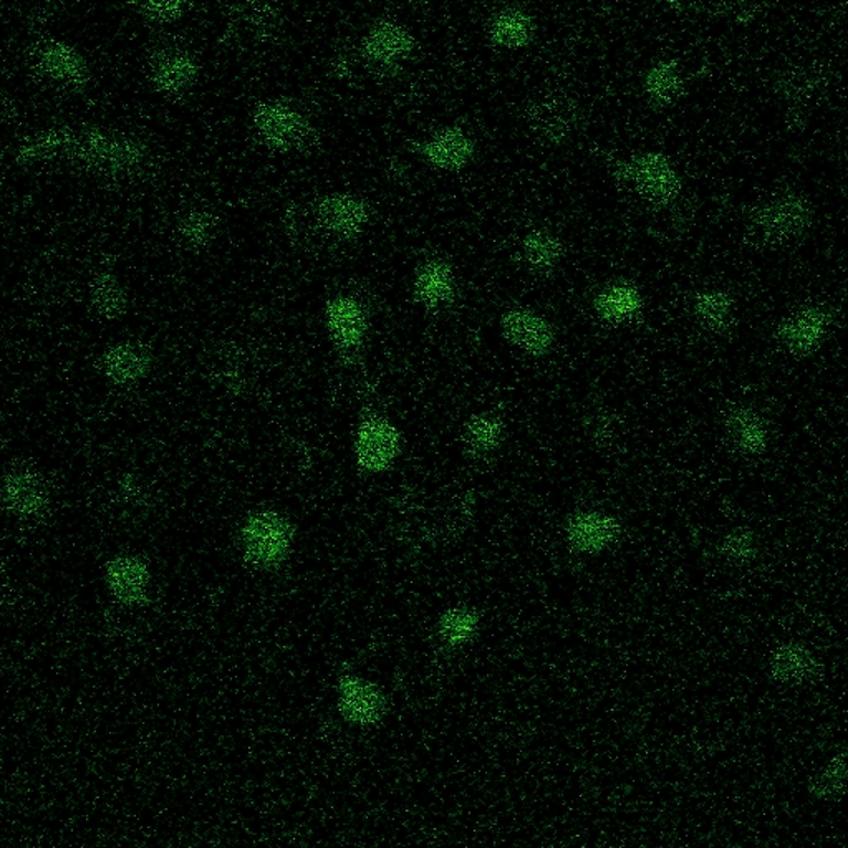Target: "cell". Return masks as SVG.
Instances as JSON below:
<instances>
[{
	"label": "cell",
	"instance_id": "18",
	"mask_svg": "<svg viewBox=\"0 0 848 848\" xmlns=\"http://www.w3.org/2000/svg\"><path fill=\"white\" fill-rule=\"evenodd\" d=\"M103 371L118 384H131L148 374L151 354L142 344L118 343L108 348L102 358Z\"/></svg>",
	"mask_w": 848,
	"mask_h": 848
},
{
	"label": "cell",
	"instance_id": "29",
	"mask_svg": "<svg viewBox=\"0 0 848 848\" xmlns=\"http://www.w3.org/2000/svg\"><path fill=\"white\" fill-rule=\"evenodd\" d=\"M692 311L702 327L721 330L732 317V298L722 290H702L692 300Z\"/></svg>",
	"mask_w": 848,
	"mask_h": 848
},
{
	"label": "cell",
	"instance_id": "31",
	"mask_svg": "<svg viewBox=\"0 0 848 848\" xmlns=\"http://www.w3.org/2000/svg\"><path fill=\"white\" fill-rule=\"evenodd\" d=\"M774 672L777 678L797 681L805 679L814 672L815 661L810 653L801 646L788 645L778 649L774 658Z\"/></svg>",
	"mask_w": 848,
	"mask_h": 848
},
{
	"label": "cell",
	"instance_id": "23",
	"mask_svg": "<svg viewBox=\"0 0 848 848\" xmlns=\"http://www.w3.org/2000/svg\"><path fill=\"white\" fill-rule=\"evenodd\" d=\"M536 23L523 10L506 9L492 17L489 35L494 43L507 49H520L532 40Z\"/></svg>",
	"mask_w": 848,
	"mask_h": 848
},
{
	"label": "cell",
	"instance_id": "5",
	"mask_svg": "<svg viewBox=\"0 0 848 848\" xmlns=\"http://www.w3.org/2000/svg\"><path fill=\"white\" fill-rule=\"evenodd\" d=\"M354 453L363 469L381 473L390 467L400 453V433L390 421L370 417L358 427Z\"/></svg>",
	"mask_w": 848,
	"mask_h": 848
},
{
	"label": "cell",
	"instance_id": "11",
	"mask_svg": "<svg viewBox=\"0 0 848 848\" xmlns=\"http://www.w3.org/2000/svg\"><path fill=\"white\" fill-rule=\"evenodd\" d=\"M106 583L116 600L126 605H139L148 598L151 576L138 556L119 555L106 566Z\"/></svg>",
	"mask_w": 848,
	"mask_h": 848
},
{
	"label": "cell",
	"instance_id": "30",
	"mask_svg": "<svg viewBox=\"0 0 848 848\" xmlns=\"http://www.w3.org/2000/svg\"><path fill=\"white\" fill-rule=\"evenodd\" d=\"M504 436V426L497 417L489 414L474 416L464 427V441L473 453L486 454L499 446Z\"/></svg>",
	"mask_w": 848,
	"mask_h": 848
},
{
	"label": "cell",
	"instance_id": "19",
	"mask_svg": "<svg viewBox=\"0 0 848 848\" xmlns=\"http://www.w3.org/2000/svg\"><path fill=\"white\" fill-rule=\"evenodd\" d=\"M40 68L56 82L82 85L86 80V65L82 56L65 43L50 42L40 49Z\"/></svg>",
	"mask_w": 848,
	"mask_h": 848
},
{
	"label": "cell",
	"instance_id": "24",
	"mask_svg": "<svg viewBox=\"0 0 848 848\" xmlns=\"http://www.w3.org/2000/svg\"><path fill=\"white\" fill-rule=\"evenodd\" d=\"M642 308V297L632 285L616 284L603 288L595 298V310L603 320L619 324L635 317Z\"/></svg>",
	"mask_w": 848,
	"mask_h": 848
},
{
	"label": "cell",
	"instance_id": "22",
	"mask_svg": "<svg viewBox=\"0 0 848 848\" xmlns=\"http://www.w3.org/2000/svg\"><path fill=\"white\" fill-rule=\"evenodd\" d=\"M682 88L685 83L678 65L668 60H661L649 66L643 80L646 98L656 106H669L678 102L679 96L682 95Z\"/></svg>",
	"mask_w": 848,
	"mask_h": 848
},
{
	"label": "cell",
	"instance_id": "32",
	"mask_svg": "<svg viewBox=\"0 0 848 848\" xmlns=\"http://www.w3.org/2000/svg\"><path fill=\"white\" fill-rule=\"evenodd\" d=\"M477 615L467 608H454L444 613L439 622V635L449 645H463L477 632Z\"/></svg>",
	"mask_w": 848,
	"mask_h": 848
},
{
	"label": "cell",
	"instance_id": "37",
	"mask_svg": "<svg viewBox=\"0 0 848 848\" xmlns=\"http://www.w3.org/2000/svg\"><path fill=\"white\" fill-rule=\"evenodd\" d=\"M840 768H844V764L840 765ZM840 768H835V762L834 765H831L830 771L825 772L824 775H822L820 781L817 782L818 791L817 794H834V792H837V784H841V778H844V774L838 775L837 772L840 771Z\"/></svg>",
	"mask_w": 848,
	"mask_h": 848
},
{
	"label": "cell",
	"instance_id": "15",
	"mask_svg": "<svg viewBox=\"0 0 848 848\" xmlns=\"http://www.w3.org/2000/svg\"><path fill=\"white\" fill-rule=\"evenodd\" d=\"M618 536V520L606 513H579L566 526V539L579 552H598L615 542Z\"/></svg>",
	"mask_w": 848,
	"mask_h": 848
},
{
	"label": "cell",
	"instance_id": "2",
	"mask_svg": "<svg viewBox=\"0 0 848 848\" xmlns=\"http://www.w3.org/2000/svg\"><path fill=\"white\" fill-rule=\"evenodd\" d=\"M70 155L80 161L106 171H128L141 165L145 148L135 139L125 136L108 135L98 129L75 131Z\"/></svg>",
	"mask_w": 848,
	"mask_h": 848
},
{
	"label": "cell",
	"instance_id": "8",
	"mask_svg": "<svg viewBox=\"0 0 848 848\" xmlns=\"http://www.w3.org/2000/svg\"><path fill=\"white\" fill-rule=\"evenodd\" d=\"M830 325L827 308L812 305L785 318L781 325V341L791 353L808 354L824 341Z\"/></svg>",
	"mask_w": 848,
	"mask_h": 848
},
{
	"label": "cell",
	"instance_id": "26",
	"mask_svg": "<svg viewBox=\"0 0 848 848\" xmlns=\"http://www.w3.org/2000/svg\"><path fill=\"white\" fill-rule=\"evenodd\" d=\"M89 298L95 310L109 320L121 317L128 307L126 292L123 290L118 278L109 272H102L93 278L89 285Z\"/></svg>",
	"mask_w": 848,
	"mask_h": 848
},
{
	"label": "cell",
	"instance_id": "9",
	"mask_svg": "<svg viewBox=\"0 0 848 848\" xmlns=\"http://www.w3.org/2000/svg\"><path fill=\"white\" fill-rule=\"evenodd\" d=\"M502 331L507 340L530 354H545L553 347L555 333L552 325L536 311L512 308L502 317Z\"/></svg>",
	"mask_w": 848,
	"mask_h": 848
},
{
	"label": "cell",
	"instance_id": "1",
	"mask_svg": "<svg viewBox=\"0 0 848 848\" xmlns=\"http://www.w3.org/2000/svg\"><path fill=\"white\" fill-rule=\"evenodd\" d=\"M294 540L290 523L280 513L264 510L245 520L241 545L245 559L257 566H274L287 556Z\"/></svg>",
	"mask_w": 848,
	"mask_h": 848
},
{
	"label": "cell",
	"instance_id": "3",
	"mask_svg": "<svg viewBox=\"0 0 848 848\" xmlns=\"http://www.w3.org/2000/svg\"><path fill=\"white\" fill-rule=\"evenodd\" d=\"M814 211L810 202L797 194H784L759 205L752 215V225L768 241H787L807 231Z\"/></svg>",
	"mask_w": 848,
	"mask_h": 848
},
{
	"label": "cell",
	"instance_id": "25",
	"mask_svg": "<svg viewBox=\"0 0 848 848\" xmlns=\"http://www.w3.org/2000/svg\"><path fill=\"white\" fill-rule=\"evenodd\" d=\"M194 60L181 52L165 53L152 68V78L159 89L166 93H178L188 88L194 80Z\"/></svg>",
	"mask_w": 848,
	"mask_h": 848
},
{
	"label": "cell",
	"instance_id": "36",
	"mask_svg": "<svg viewBox=\"0 0 848 848\" xmlns=\"http://www.w3.org/2000/svg\"><path fill=\"white\" fill-rule=\"evenodd\" d=\"M182 10V3L179 2H155V3H146L145 6V12L148 13L149 17H155V19H172V17H178L179 13H181Z\"/></svg>",
	"mask_w": 848,
	"mask_h": 848
},
{
	"label": "cell",
	"instance_id": "33",
	"mask_svg": "<svg viewBox=\"0 0 848 848\" xmlns=\"http://www.w3.org/2000/svg\"><path fill=\"white\" fill-rule=\"evenodd\" d=\"M778 93L787 99H802L820 88V78L804 68L788 70L777 80Z\"/></svg>",
	"mask_w": 848,
	"mask_h": 848
},
{
	"label": "cell",
	"instance_id": "28",
	"mask_svg": "<svg viewBox=\"0 0 848 848\" xmlns=\"http://www.w3.org/2000/svg\"><path fill=\"white\" fill-rule=\"evenodd\" d=\"M562 255V242L550 232L532 231L523 237L522 257L533 271H552Z\"/></svg>",
	"mask_w": 848,
	"mask_h": 848
},
{
	"label": "cell",
	"instance_id": "27",
	"mask_svg": "<svg viewBox=\"0 0 848 848\" xmlns=\"http://www.w3.org/2000/svg\"><path fill=\"white\" fill-rule=\"evenodd\" d=\"M75 139V131L68 128L49 129V131L36 132L32 138L26 139L17 152L20 162L40 161V159L50 158V156L60 155V152H70Z\"/></svg>",
	"mask_w": 848,
	"mask_h": 848
},
{
	"label": "cell",
	"instance_id": "16",
	"mask_svg": "<svg viewBox=\"0 0 848 848\" xmlns=\"http://www.w3.org/2000/svg\"><path fill=\"white\" fill-rule=\"evenodd\" d=\"M413 49V35L394 22L377 23L363 40L364 56L381 65L400 63L410 56Z\"/></svg>",
	"mask_w": 848,
	"mask_h": 848
},
{
	"label": "cell",
	"instance_id": "20",
	"mask_svg": "<svg viewBox=\"0 0 848 848\" xmlns=\"http://www.w3.org/2000/svg\"><path fill=\"white\" fill-rule=\"evenodd\" d=\"M725 427L732 443L748 454H759L767 446L768 434L764 421L748 407H735L725 417Z\"/></svg>",
	"mask_w": 848,
	"mask_h": 848
},
{
	"label": "cell",
	"instance_id": "14",
	"mask_svg": "<svg viewBox=\"0 0 848 848\" xmlns=\"http://www.w3.org/2000/svg\"><path fill=\"white\" fill-rule=\"evenodd\" d=\"M424 158L443 171H460L474 158V142L463 129L444 128L421 146Z\"/></svg>",
	"mask_w": 848,
	"mask_h": 848
},
{
	"label": "cell",
	"instance_id": "12",
	"mask_svg": "<svg viewBox=\"0 0 848 848\" xmlns=\"http://www.w3.org/2000/svg\"><path fill=\"white\" fill-rule=\"evenodd\" d=\"M340 711L354 724H374L384 712L383 695L378 691L377 686L354 676H347L340 681Z\"/></svg>",
	"mask_w": 848,
	"mask_h": 848
},
{
	"label": "cell",
	"instance_id": "4",
	"mask_svg": "<svg viewBox=\"0 0 848 848\" xmlns=\"http://www.w3.org/2000/svg\"><path fill=\"white\" fill-rule=\"evenodd\" d=\"M626 178L632 179L639 194L655 204H668L681 189L678 172L666 156L645 152L633 159Z\"/></svg>",
	"mask_w": 848,
	"mask_h": 848
},
{
	"label": "cell",
	"instance_id": "13",
	"mask_svg": "<svg viewBox=\"0 0 848 848\" xmlns=\"http://www.w3.org/2000/svg\"><path fill=\"white\" fill-rule=\"evenodd\" d=\"M317 214L320 224L340 237L357 235L370 218L364 202L348 194H333L321 199Z\"/></svg>",
	"mask_w": 848,
	"mask_h": 848
},
{
	"label": "cell",
	"instance_id": "6",
	"mask_svg": "<svg viewBox=\"0 0 848 848\" xmlns=\"http://www.w3.org/2000/svg\"><path fill=\"white\" fill-rule=\"evenodd\" d=\"M254 125L264 141L275 148H294L310 135L307 119L280 103H264L257 106Z\"/></svg>",
	"mask_w": 848,
	"mask_h": 848
},
{
	"label": "cell",
	"instance_id": "35",
	"mask_svg": "<svg viewBox=\"0 0 848 848\" xmlns=\"http://www.w3.org/2000/svg\"><path fill=\"white\" fill-rule=\"evenodd\" d=\"M211 215L208 212H189L181 222V234L191 244L201 245L209 241L214 227Z\"/></svg>",
	"mask_w": 848,
	"mask_h": 848
},
{
	"label": "cell",
	"instance_id": "10",
	"mask_svg": "<svg viewBox=\"0 0 848 848\" xmlns=\"http://www.w3.org/2000/svg\"><path fill=\"white\" fill-rule=\"evenodd\" d=\"M7 507L20 519L42 516L49 506V490L39 474L30 469H15L7 474L3 483Z\"/></svg>",
	"mask_w": 848,
	"mask_h": 848
},
{
	"label": "cell",
	"instance_id": "21",
	"mask_svg": "<svg viewBox=\"0 0 848 848\" xmlns=\"http://www.w3.org/2000/svg\"><path fill=\"white\" fill-rule=\"evenodd\" d=\"M414 294L426 307L446 304L454 295V275L443 262H427L414 278Z\"/></svg>",
	"mask_w": 848,
	"mask_h": 848
},
{
	"label": "cell",
	"instance_id": "7",
	"mask_svg": "<svg viewBox=\"0 0 848 848\" xmlns=\"http://www.w3.org/2000/svg\"><path fill=\"white\" fill-rule=\"evenodd\" d=\"M529 123L547 141L563 142L575 131L579 108L569 96L550 93L529 106Z\"/></svg>",
	"mask_w": 848,
	"mask_h": 848
},
{
	"label": "cell",
	"instance_id": "34",
	"mask_svg": "<svg viewBox=\"0 0 848 848\" xmlns=\"http://www.w3.org/2000/svg\"><path fill=\"white\" fill-rule=\"evenodd\" d=\"M722 552L729 560L734 562H748V560L754 559L757 547H755L754 536L748 530H734L725 537L724 543H722Z\"/></svg>",
	"mask_w": 848,
	"mask_h": 848
},
{
	"label": "cell",
	"instance_id": "17",
	"mask_svg": "<svg viewBox=\"0 0 848 848\" xmlns=\"http://www.w3.org/2000/svg\"><path fill=\"white\" fill-rule=\"evenodd\" d=\"M327 325L333 340L347 350L360 347L367 333L363 308L350 297H338L328 304Z\"/></svg>",
	"mask_w": 848,
	"mask_h": 848
}]
</instances>
